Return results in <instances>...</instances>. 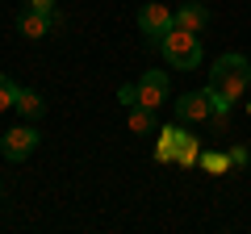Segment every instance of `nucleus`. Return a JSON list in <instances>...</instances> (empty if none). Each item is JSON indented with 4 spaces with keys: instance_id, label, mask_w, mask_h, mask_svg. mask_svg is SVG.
<instances>
[{
    "instance_id": "16",
    "label": "nucleus",
    "mask_w": 251,
    "mask_h": 234,
    "mask_svg": "<svg viewBox=\"0 0 251 234\" xmlns=\"http://www.w3.org/2000/svg\"><path fill=\"white\" fill-rule=\"evenodd\" d=\"M117 100H122V105H130V109H134V105H138V88H134V84H126V88L117 92Z\"/></svg>"
},
{
    "instance_id": "4",
    "label": "nucleus",
    "mask_w": 251,
    "mask_h": 234,
    "mask_svg": "<svg viewBox=\"0 0 251 234\" xmlns=\"http://www.w3.org/2000/svg\"><path fill=\"white\" fill-rule=\"evenodd\" d=\"M34 146H38V130L34 126H17V130H9V134L0 138V151H4V159H13V163L29 159Z\"/></svg>"
},
{
    "instance_id": "5",
    "label": "nucleus",
    "mask_w": 251,
    "mask_h": 234,
    "mask_svg": "<svg viewBox=\"0 0 251 234\" xmlns=\"http://www.w3.org/2000/svg\"><path fill=\"white\" fill-rule=\"evenodd\" d=\"M134 88H138V105L155 113V109L168 100V71H143V80H138Z\"/></svg>"
},
{
    "instance_id": "13",
    "label": "nucleus",
    "mask_w": 251,
    "mask_h": 234,
    "mask_svg": "<svg viewBox=\"0 0 251 234\" xmlns=\"http://www.w3.org/2000/svg\"><path fill=\"white\" fill-rule=\"evenodd\" d=\"M130 130H134V134H147V130H155V117H151V109L134 105V113H130Z\"/></svg>"
},
{
    "instance_id": "7",
    "label": "nucleus",
    "mask_w": 251,
    "mask_h": 234,
    "mask_svg": "<svg viewBox=\"0 0 251 234\" xmlns=\"http://www.w3.org/2000/svg\"><path fill=\"white\" fill-rule=\"evenodd\" d=\"M205 25H209V9H205V4H184V9H176V29L201 34Z\"/></svg>"
},
{
    "instance_id": "12",
    "label": "nucleus",
    "mask_w": 251,
    "mask_h": 234,
    "mask_svg": "<svg viewBox=\"0 0 251 234\" xmlns=\"http://www.w3.org/2000/svg\"><path fill=\"white\" fill-rule=\"evenodd\" d=\"M201 167H205L209 176H226V171H230V159L218 155V151H205V155H201Z\"/></svg>"
},
{
    "instance_id": "17",
    "label": "nucleus",
    "mask_w": 251,
    "mask_h": 234,
    "mask_svg": "<svg viewBox=\"0 0 251 234\" xmlns=\"http://www.w3.org/2000/svg\"><path fill=\"white\" fill-rule=\"evenodd\" d=\"M29 9H38V13H54V0H29Z\"/></svg>"
},
{
    "instance_id": "9",
    "label": "nucleus",
    "mask_w": 251,
    "mask_h": 234,
    "mask_svg": "<svg viewBox=\"0 0 251 234\" xmlns=\"http://www.w3.org/2000/svg\"><path fill=\"white\" fill-rule=\"evenodd\" d=\"M201 155H197V138L188 134V130H176V163L180 167H193Z\"/></svg>"
},
{
    "instance_id": "1",
    "label": "nucleus",
    "mask_w": 251,
    "mask_h": 234,
    "mask_svg": "<svg viewBox=\"0 0 251 234\" xmlns=\"http://www.w3.org/2000/svg\"><path fill=\"white\" fill-rule=\"evenodd\" d=\"M251 84V63L243 54H222L214 67H209V105H214V117H226L234 100H243Z\"/></svg>"
},
{
    "instance_id": "14",
    "label": "nucleus",
    "mask_w": 251,
    "mask_h": 234,
    "mask_svg": "<svg viewBox=\"0 0 251 234\" xmlns=\"http://www.w3.org/2000/svg\"><path fill=\"white\" fill-rule=\"evenodd\" d=\"M17 84H13L9 80V75H0V109H13V105H17Z\"/></svg>"
},
{
    "instance_id": "18",
    "label": "nucleus",
    "mask_w": 251,
    "mask_h": 234,
    "mask_svg": "<svg viewBox=\"0 0 251 234\" xmlns=\"http://www.w3.org/2000/svg\"><path fill=\"white\" fill-rule=\"evenodd\" d=\"M247 113H251V105H247Z\"/></svg>"
},
{
    "instance_id": "3",
    "label": "nucleus",
    "mask_w": 251,
    "mask_h": 234,
    "mask_svg": "<svg viewBox=\"0 0 251 234\" xmlns=\"http://www.w3.org/2000/svg\"><path fill=\"white\" fill-rule=\"evenodd\" d=\"M172 25H176V13H172L168 4H143V9H138V29H143L147 42L159 46L163 34H168Z\"/></svg>"
},
{
    "instance_id": "8",
    "label": "nucleus",
    "mask_w": 251,
    "mask_h": 234,
    "mask_svg": "<svg viewBox=\"0 0 251 234\" xmlns=\"http://www.w3.org/2000/svg\"><path fill=\"white\" fill-rule=\"evenodd\" d=\"M21 34L25 38H46V29H50V13H38V9H25L21 13Z\"/></svg>"
},
{
    "instance_id": "2",
    "label": "nucleus",
    "mask_w": 251,
    "mask_h": 234,
    "mask_svg": "<svg viewBox=\"0 0 251 234\" xmlns=\"http://www.w3.org/2000/svg\"><path fill=\"white\" fill-rule=\"evenodd\" d=\"M159 50H163V59H168V67H176V71H197L201 59H205V50H201V38H197V34H188V29H176V25L163 34Z\"/></svg>"
},
{
    "instance_id": "15",
    "label": "nucleus",
    "mask_w": 251,
    "mask_h": 234,
    "mask_svg": "<svg viewBox=\"0 0 251 234\" xmlns=\"http://www.w3.org/2000/svg\"><path fill=\"white\" fill-rule=\"evenodd\" d=\"M226 159H230V167H247V146H230V151H226Z\"/></svg>"
},
{
    "instance_id": "6",
    "label": "nucleus",
    "mask_w": 251,
    "mask_h": 234,
    "mask_svg": "<svg viewBox=\"0 0 251 234\" xmlns=\"http://www.w3.org/2000/svg\"><path fill=\"white\" fill-rule=\"evenodd\" d=\"M209 113H214L209 92H188V96L176 100V117H180V121H205Z\"/></svg>"
},
{
    "instance_id": "10",
    "label": "nucleus",
    "mask_w": 251,
    "mask_h": 234,
    "mask_svg": "<svg viewBox=\"0 0 251 234\" xmlns=\"http://www.w3.org/2000/svg\"><path fill=\"white\" fill-rule=\"evenodd\" d=\"M13 109H17L21 117H29V121H38V117L46 113L42 96H38V92H29V88H21V92H17V105H13Z\"/></svg>"
},
{
    "instance_id": "11",
    "label": "nucleus",
    "mask_w": 251,
    "mask_h": 234,
    "mask_svg": "<svg viewBox=\"0 0 251 234\" xmlns=\"http://www.w3.org/2000/svg\"><path fill=\"white\" fill-rule=\"evenodd\" d=\"M155 159H159V163H172V159H176V126H163V130H159Z\"/></svg>"
}]
</instances>
